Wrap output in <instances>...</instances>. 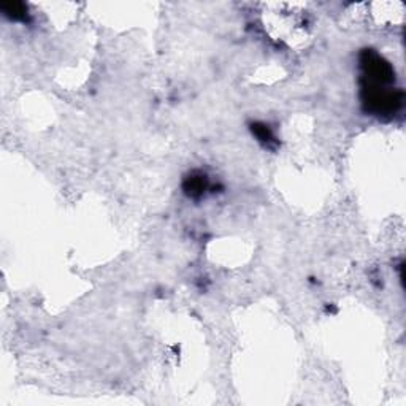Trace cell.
<instances>
[{
  "label": "cell",
  "instance_id": "3",
  "mask_svg": "<svg viewBox=\"0 0 406 406\" xmlns=\"http://www.w3.org/2000/svg\"><path fill=\"white\" fill-rule=\"evenodd\" d=\"M252 132L256 134V137L260 140V141H267V143H271L273 140V134L270 132V129L267 126H262V124H256L252 126Z\"/></svg>",
  "mask_w": 406,
  "mask_h": 406
},
{
  "label": "cell",
  "instance_id": "1",
  "mask_svg": "<svg viewBox=\"0 0 406 406\" xmlns=\"http://www.w3.org/2000/svg\"><path fill=\"white\" fill-rule=\"evenodd\" d=\"M205 188H206V180H205V177H202V175H197V177L192 175V177H189L184 181V192L189 197L202 195Z\"/></svg>",
  "mask_w": 406,
  "mask_h": 406
},
{
  "label": "cell",
  "instance_id": "2",
  "mask_svg": "<svg viewBox=\"0 0 406 406\" xmlns=\"http://www.w3.org/2000/svg\"><path fill=\"white\" fill-rule=\"evenodd\" d=\"M2 10L5 12L7 16H10L12 19H21L24 18L26 15V8L23 4H18V2H8V4H4L2 5Z\"/></svg>",
  "mask_w": 406,
  "mask_h": 406
}]
</instances>
